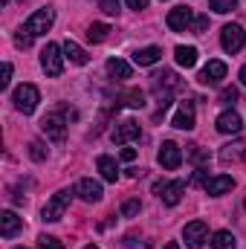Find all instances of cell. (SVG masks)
Wrapping results in <instances>:
<instances>
[{
    "label": "cell",
    "mask_w": 246,
    "mask_h": 249,
    "mask_svg": "<svg viewBox=\"0 0 246 249\" xmlns=\"http://www.w3.org/2000/svg\"><path fill=\"white\" fill-rule=\"evenodd\" d=\"M32 41H35V35H32L26 26H20V29L15 32V47H18V50H29V47H32Z\"/></svg>",
    "instance_id": "cell-27"
},
{
    "label": "cell",
    "mask_w": 246,
    "mask_h": 249,
    "mask_svg": "<svg viewBox=\"0 0 246 249\" xmlns=\"http://www.w3.org/2000/svg\"><path fill=\"white\" fill-rule=\"evenodd\" d=\"M223 78H226V64H223V61H209L200 72H197V81H200V84H206V87L220 84Z\"/></svg>",
    "instance_id": "cell-11"
},
{
    "label": "cell",
    "mask_w": 246,
    "mask_h": 249,
    "mask_svg": "<svg viewBox=\"0 0 246 249\" xmlns=\"http://www.w3.org/2000/svg\"><path fill=\"white\" fill-rule=\"evenodd\" d=\"M157 162H159L165 171L180 168V162H183V151H180V145H177V142H162V145H159V154H157Z\"/></svg>",
    "instance_id": "cell-8"
},
{
    "label": "cell",
    "mask_w": 246,
    "mask_h": 249,
    "mask_svg": "<svg viewBox=\"0 0 246 249\" xmlns=\"http://www.w3.org/2000/svg\"><path fill=\"white\" fill-rule=\"evenodd\" d=\"M165 249H180V244H174V241H171V244H165Z\"/></svg>",
    "instance_id": "cell-41"
},
{
    "label": "cell",
    "mask_w": 246,
    "mask_h": 249,
    "mask_svg": "<svg viewBox=\"0 0 246 249\" xmlns=\"http://www.w3.org/2000/svg\"><path fill=\"white\" fill-rule=\"evenodd\" d=\"M38 249H64V244L58 238H53V235H41L38 238Z\"/></svg>",
    "instance_id": "cell-33"
},
{
    "label": "cell",
    "mask_w": 246,
    "mask_h": 249,
    "mask_svg": "<svg viewBox=\"0 0 246 249\" xmlns=\"http://www.w3.org/2000/svg\"><path fill=\"white\" fill-rule=\"evenodd\" d=\"M214 127H217L220 133H241V130H244V119H241L235 110H223V113L217 116Z\"/></svg>",
    "instance_id": "cell-15"
},
{
    "label": "cell",
    "mask_w": 246,
    "mask_h": 249,
    "mask_svg": "<svg viewBox=\"0 0 246 249\" xmlns=\"http://www.w3.org/2000/svg\"><path fill=\"white\" fill-rule=\"evenodd\" d=\"M174 58H177L180 67L191 70V67L197 64V50H194V47H177V50H174Z\"/></svg>",
    "instance_id": "cell-25"
},
{
    "label": "cell",
    "mask_w": 246,
    "mask_h": 249,
    "mask_svg": "<svg viewBox=\"0 0 246 249\" xmlns=\"http://www.w3.org/2000/svg\"><path fill=\"white\" fill-rule=\"evenodd\" d=\"M220 44H223V50L226 53H241L246 44V32L244 26H238V23H226L223 26V32H220Z\"/></svg>",
    "instance_id": "cell-6"
},
{
    "label": "cell",
    "mask_w": 246,
    "mask_h": 249,
    "mask_svg": "<svg viewBox=\"0 0 246 249\" xmlns=\"http://www.w3.org/2000/svg\"><path fill=\"white\" fill-rule=\"evenodd\" d=\"M142 130H139V122H133V119H122V122H116V127L110 130V139L116 142V145H124V142H130V139H136Z\"/></svg>",
    "instance_id": "cell-12"
},
{
    "label": "cell",
    "mask_w": 246,
    "mask_h": 249,
    "mask_svg": "<svg viewBox=\"0 0 246 249\" xmlns=\"http://www.w3.org/2000/svg\"><path fill=\"white\" fill-rule=\"evenodd\" d=\"M241 84H246V64L241 67Z\"/></svg>",
    "instance_id": "cell-40"
},
{
    "label": "cell",
    "mask_w": 246,
    "mask_h": 249,
    "mask_svg": "<svg viewBox=\"0 0 246 249\" xmlns=\"http://www.w3.org/2000/svg\"><path fill=\"white\" fill-rule=\"evenodd\" d=\"M211 249H238V241H235V235H232V232L220 229V232H214V235H211Z\"/></svg>",
    "instance_id": "cell-24"
},
{
    "label": "cell",
    "mask_w": 246,
    "mask_h": 249,
    "mask_svg": "<svg viewBox=\"0 0 246 249\" xmlns=\"http://www.w3.org/2000/svg\"><path fill=\"white\" fill-rule=\"evenodd\" d=\"M139 212H142V203H139L136 197H133V200H124V203H122V217H136Z\"/></svg>",
    "instance_id": "cell-30"
},
{
    "label": "cell",
    "mask_w": 246,
    "mask_h": 249,
    "mask_svg": "<svg viewBox=\"0 0 246 249\" xmlns=\"http://www.w3.org/2000/svg\"><path fill=\"white\" fill-rule=\"evenodd\" d=\"M122 102L127 107H142L145 105V96H142V90H130V93H124Z\"/></svg>",
    "instance_id": "cell-29"
},
{
    "label": "cell",
    "mask_w": 246,
    "mask_h": 249,
    "mask_svg": "<svg viewBox=\"0 0 246 249\" xmlns=\"http://www.w3.org/2000/svg\"><path fill=\"white\" fill-rule=\"evenodd\" d=\"M244 206H246V200H244Z\"/></svg>",
    "instance_id": "cell-45"
},
{
    "label": "cell",
    "mask_w": 246,
    "mask_h": 249,
    "mask_svg": "<svg viewBox=\"0 0 246 249\" xmlns=\"http://www.w3.org/2000/svg\"><path fill=\"white\" fill-rule=\"evenodd\" d=\"M165 23H168V29L171 32H191V23H194V12L191 9H171L168 12V18H165Z\"/></svg>",
    "instance_id": "cell-10"
},
{
    "label": "cell",
    "mask_w": 246,
    "mask_h": 249,
    "mask_svg": "<svg viewBox=\"0 0 246 249\" xmlns=\"http://www.w3.org/2000/svg\"><path fill=\"white\" fill-rule=\"evenodd\" d=\"M64 47H58V44H47L44 50H41V67H44V72L47 75H61L64 70Z\"/></svg>",
    "instance_id": "cell-5"
},
{
    "label": "cell",
    "mask_w": 246,
    "mask_h": 249,
    "mask_svg": "<svg viewBox=\"0 0 246 249\" xmlns=\"http://www.w3.org/2000/svg\"><path fill=\"white\" fill-rule=\"evenodd\" d=\"M171 124H174V127H180V130H191V127H194V102H183V105H180V110L174 113Z\"/></svg>",
    "instance_id": "cell-18"
},
{
    "label": "cell",
    "mask_w": 246,
    "mask_h": 249,
    "mask_svg": "<svg viewBox=\"0 0 246 249\" xmlns=\"http://www.w3.org/2000/svg\"><path fill=\"white\" fill-rule=\"evenodd\" d=\"M151 78H154V90H157V96H162V90H165V96H168L171 90L180 87V78H177L174 72H168V70H162V72H157V75H151Z\"/></svg>",
    "instance_id": "cell-16"
},
{
    "label": "cell",
    "mask_w": 246,
    "mask_h": 249,
    "mask_svg": "<svg viewBox=\"0 0 246 249\" xmlns=\"http://www.w3.org/2000/svg\"><path fill=\"white\" fill-rule=\"evenodd\" d=\"M206 29H209V18H206V15H194V23H191V32H194V35H203Z\"/></svg>",
    "instance_id": "cell-34"
},
{
    "label": "cell",
    "mask_w": 246,
    "mask_h": 249,
    "mask_svg": "<svg viewBox=\"0 0 246 249\" xmlns=\"http://www.w3.org/2000/svg\"><path fill=\"white\" fill-rule=\"evenodd\" d=\"M206 194H211V197H220V194H226V191H232L235 188V180L229 177V174H217V177H206Z\"/></svg>",
    "instance_id": "cell-14"
},
{
    "label": "cell",
    "mask_w": 246,
    "mask_h": 249,
    "mask_svg": "<svg viewBox=\"0 0 246 249\" xmlns=\"http://www.w3.org/2000/svg\"><path fill=\"white\" fill-rule=\"evenodd\" d=\"M41 130L47 133V139H53V142H61L64 136H67V119H64V107H61V110H53V113H47V116L41 119Z\"/></svg>",
    "instance_id": "cell-4"
},
{
    "label": "cell",
    "mask_w": 246,
    "mask_h": 249,
    "mask_svg": "<svg viewBox=\"0 0 246 249\" xmlns=\"http://www.w3.org/2000/svg\"><path fill=\"white\" fill-rule=\"evenodd\" d=\"M119 157H122L124 162H133V160H136V151H133V148H122V154H119Z\"/></svg>",
    "instance_id": "cell-38"
},
{
    "label": "cell",
    "mask_w": 246,
    "mask_h": 249,
    "mask_svg": "<svg viewBox=\"0 0 246 249\" xmlns=\"http://www.w3.org/2000/svg\"><path fill=\"white\" fill-rule=\"evenodd\" d=\"M72 194H75V191H70V188H61L58 194H53V197L47 200L44 212H41V220H47V223L61 220L64 212H67V206H70V200H72Z\"/></svg>",
    "instance_id": "cell-1"
},
{
    "label": "cell",
    "mask_w": 246,
    "mask_h": 249,
    "mask_svg": "<svg viewBox=\"0 0 246 249\" xmlns=\"http://www.w3.org/2000/svg\"><path fill=\"white\" fill-rule=\"evenodd\" d=\"M127 6L139 12V9H145V6H148V0H127Z\"/></svg>",
    "instance_id": "cell-39"
},
{
    "label": "cell",
    "mask_w": 246,
    "mask_h": 249,
    "mask_svg": "<svg viewBox=\"0 0 246 249\" xmlns=\"http://www.w3.org/2000/svg\"><path fill=\"white\" fill-rule=\"evenodd\" d=\"M75 194H78L84 203H99L105 191H102V183H96V180L84 177V180H78V183H75Z\"/></svg>",
    "instance_id": "cell-13"
},
{
    "label": "cell",
    "mask_w": 246,
    "mask_h": 249,
    "mask_svg": "<svg viewBox=\"0 0 246 249\" xmlns=\"http://www.w3.org/2000/svg\"><path fill=\"white\" fill-rule=\"evenodd\" d=\"M15 249H26V247H15Z\"/></svg>",
    "instance_id": "cell-43"
},
{
    "label": "cell",
    "mask_w": 246,
    "mask_h": 249,
    "mask_svg": "<svg viewBox=\"0 0 246 249\" xmlns=\"http://www.w3.org/2000/svg\"><path fill=\"white\" fill-rule=\"evenodd\" d=\"M159 58H162V50L159 47H142V50L133 53V64H139V67H151V64H157Z\"/></svg>",
    "instance_id": "cell-21"
},
{
    "label": "cell",
    "mask_w": 246,
    "mask_h": 249,
    "mask_svg": "<svg viewBox=\"0 0 246 249\" xmlns=\"http://www.w3.org/2000/svg\"><path fill=\"white\" fill-rule=\"evenodd\" d=\"M238 96H241V93H238V87H223L217 102H220V105H226V107H232V105L238 102Z\"/></svg>",
    "instance_id": "cell-28"
},
{
    "label": "cell",
    "mask_w": 246,
    "mask_h": 249,
    "mask_svg": "<svg viewBox=\"0 0 246 249\" xmlns=\"http://www.w3.org/2000/svg\"><path fill=\"white\" fill-rule=\"evenodd\" d=\"M12 81V64H3V78H0V87H9Z\"/></svg>",
    "instance_id": "cell-37"
},
{
    "label": "cell",
    "mask_w": 246,
    "mask_h": 249,
    "mask_svg": "<svg viewBox=\"0 0 246 249\" xmlns=\"http://www.w3.org/2000/svg\"><path fill=\"white\" fill-rule=\"evenodd\" d=\"M12 102H15V107H18L23 116H29V113H35V107H38V102H41V93H38L35 84H20V87L12 93Z\"/></svg>",
    "instance_id": "cell-2"
},
{
    "label": "cell",
    "mask_w": 246,
    "mask_h": 249,
    "mask_svg": "<svg viewBox=\"0 0 246 249\" xmlns=\"http://www.w3.org/2000/svg\"><path fill=\"white\" fill-rule=\"evenodd\" d=\"M96 168L102 171V177H105L107 183H116V180H119V165L113 162V157H107V154H102V157L96 160Z\"/></svg>",
    "instance_id": "cell-20"
},
{
    "label": "cell",
    "mask_w": 246,
    "mask_h": 249,
    "mask_svg": "<svg viewBox=\"0 0 246 249\" xmlns=\"http://www.w3.org/2000/svg\"><path fill=\"white\" fill-rule=\"evenodd\" d=\"M29 157H32L35 162H44V160H47V151H44V142H38V139H35V142H29Z\"/></svg>",
    "instance_id": "cell-32"
},
{
    "label": "cell",
    "mask_w": 246,
    "mask_h": 249,
    "mask_svg": "<svg viewBox=\"0 0 246 249\" xmlns=\"http://www.w3.org/2000/svg\"><path fill=\"white\" fill-rule=\"evenodd\" d=\"M3 3H9V0H3Z\"/></svg>",
    "instance_id": "cell-44"
},
{
    "label": "cell",
    "mask_w": 246,
    "mask_h": 249,
    "mask_svg": "<svg viewBox=\"0 0 246 249\" xmlns=\"http://www.w3.org/2000/svg\"><path fill=\"white\" fill-rule=\"evenodd\" d=\"M64 58H70V61L78 64V67H84V64L90 61V55H87V53H84L75 41H70V38L64 41Z\"/></svg>",
    "instance_id": "cell-22"
},
{
    "label": "cell",
    "mask_w": 246,
    "mask_h": 249,
    "mask_svg": "<svg viewBox=\"0 0 246 249\" xmlns=\"http://www.w3.org/2000/svg\"><path fill=\"white\" fill-rule=\"evenodd\" d=\"M183 241H185V247L200 249L203 244H206V241H209V226H206L203 220H191V223H185Z\"/></svg>",
    "instance_id": "cell-9"
},
{
    "label": "cell",
    "mask_w": 246,
    "mask_h": 249,
    "mask_svg": "<svg viewBox=\"0 0 246 249\" xmlns=\"http://www.w3.org/2000/svg\"><path fill=\"white\" fill-rule=\"evenodd\" d=\"M220 162H223V165H229V162H246V142L223 145V148H220Z\"/></svg>",
    "instance_id": "cell-17"
},
{
    "label": "cell",
    "mask_w": 246,
    "mask_h": 249,
    "mask_svg": "<svg viewBox=\"0 0 246 249\" xmlns=\"http://www.w3.org/2000/svg\"><path fill=\"white\" fill-rule=\"evenodd\" d=\"M105 15H119V0H99Z\"/></svg>",
    "instance_id": "cell-35"
},
{
    "label": "cell",
    "mask_w": 246,
    "mask_h": 249,
    "mask_svg": "<svg viewBox=\"0 0 246 249\" xmlns=\"http://www.w3.org/2000/svg\"><path fill=\"white\" fill-rule=\"evenodd\" d=\"M209 6H211L217 15H226V12H232V9L238 6V0H209Z\"/></svg>",
    "instance_id": "cell-31"
},
{
    "label": "cell",
    "mask_w": 246,
    "mask_h": 249,
    "mask_svg": "<svg viewBox=\"0 0 246 249\" xmlns=\"http://www.w3.org/2000/svg\"><path fill=\"white\" fill-rule=\"evenodd\" d=\"M84 249H99V247H96V244H87V247H84Z\"/></svg>",
    "instance_id": "cell-42"
},
{
    "label": "cell",
    "mask_w": 246,
    "mask_h": 249,
    "mask_svg": "<svg viewBox=\"0 0 246 249\" xmlns=\"http://www.w3.org/2000/svg\"><path fill=\"white\" fill-rule=\"evenodd\" d=\"M107 72L116 78V81H127L130 75H133V70H130V64L122 61V58H107Z\"/></svg>",
    "instance_id": "cell-23"
},
{
    "label": "cell",
    "mask_w": 246,
    "mask_h": 249,
    "mask_svg": "<svg viewBox=\"0 0 246 249\" xmlns=\"http://www.w3.org/2000/svg\"><path fill=\"white\" fill-rule=\"evenodd\" d=\"M20 229H23V220H20L15 212H3V214H0V235H3V238H15Z\"/></svg>",
    "instance_id": "cell-19"
},
{
    "label": "cell",
    "mask_w": 246,
    "mask_h": 249,
    "mask_svg": "<svg viewBox=\"0 0 246 249\" xmlns=\"http://www.w3.org/2000/svg\"><path fill=\"white\" fill-rule=\"evenodd\" d=\"M188 154H191V160H194V162H206V160H209V154H206L203 148H197V145H191V151H188Z\"/></svg>",
    "instance_id": "cell-36"
},
{
    "label": "cell",
    "mask_w": 246,
    "mask_h": 249,
    "mask_svg": "<svg viewBox=\"0 0 246 249\" xmlns=\"http://www.w3.org/2000/svg\"><path fill=\"white\" fill-rule=\"evenodd\" d=\"M154 191L159 194V200H162L165 206H177V203L183 200L185 183H183V180H171V183L159 180V183H154Z\"/></svg>",
    "instance_id": "cell-7"
},
{
    "label": "cell",
    "mask_w": 246,
    "mask_h": 249,
    "mask_svg": "<svg viewBox=\"0 0 246 249\" xmlns=\"http://www.w3.org/2000/svg\"><path fill=\"white\" fill-rule=\"evenodd\" d=\"M107 35H110L107 23H90L87 26V41L90 44H102V41H107Z\"/></svg>",
    "instance_id": "cell-26"
},
{
    "label": "cell",
    "mask_w": 246,
    "mask_h": 249,
    "mask_svg": "<svg viewBox=\"0 0 246 249\" xmlns=\"http://www.w3.org/2000/svg\"><path fill=\"white\" fill-rule=\"evenodd\" d=\"M53 23H55V9H53V6H41L38 12H32V15H29V20H26L23 26L38 38V35H47Z\"/></svg>",
    "instance_id": "cell-3"
}]
</instances>
